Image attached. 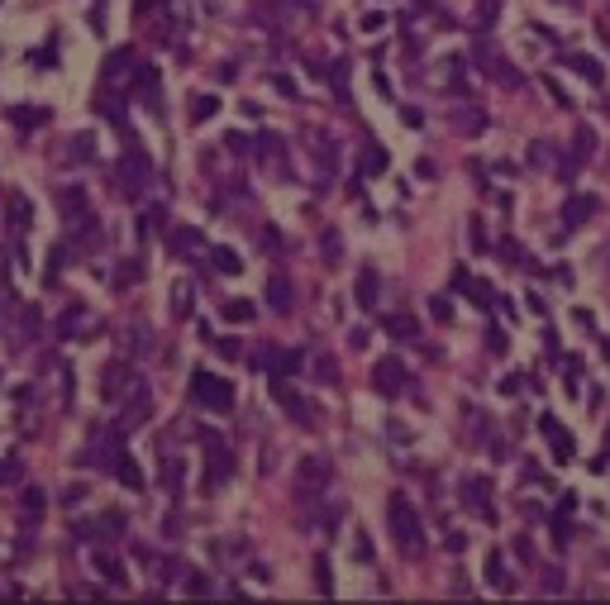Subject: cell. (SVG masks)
Wrapping results in <instances>:
<instances>
[{"mask_svg": "<svg viewBox=\"0 0 610 605\" xmlns=\"http://www.w3.org/2000/svg\"><path fill=\"white\" fill-rule=\"evenodd\" d=\"M387 524H391V539L401 543V553H419L424 534H419V510L406 496H391L387 501Z\"/></svg>", "mask_w": 610, "mask_h": 605, "instance_id": "1", "label": "cell"}, {"mask_svg": "<svg viewBox=\"0 0 610 605\" xmlns=\"http://www.w3.org/2000/svg\"><path fill=\"white\" fill-rule=\"evenodd\" d=\"M191 396H196V405H205V410H229L234 405V386L224 382V377H215V372H191Z\"/></svg>", "mask_w": 610, "mask_h": 605, "instance_id": "2", "label": "cell"}, {"mask_svg": "<svg viewBox=\"0 0 610 605\" xmlns=\"http://www.w3.org/2000/svg\"><path fill=\"white\" fill-rule=\"evenodd\" d=\"M114 182H119V186H124L129 196H138V191L148 186V162H143L138 153H129V158H124V162L114 167Z\"/></svg>", "mask_w": 610, "mask_h": 605, "instance_id": "3", "label": "cell"}, {"mask_svg": "<svg viewBox=\"0 0 610 605\" xmlns=\"http://www.w3.org/2000/svg\"><path fill=\"white\" fill-rule=\"evenodd\" d=\"M291 305H296V286H291L282 272H272V277H267V310L291 314Z\"/></svg>", "mask_w": 610, "mask_h": 605, "instance_id": "4", "label": "cell"}, {"mask_svg": "<svg viewBox=\"0 0 610 605\" xmlns=\"http://www.w3.org/2000/svg\"><path fill=\"white\" fill-rule=\"evenodd\" d=\"M372 382H377V391H382V396H396V391L406 386V367H401L396 358H382V362H377V372H372Z\"/></svg>", "mask_w": 610, "mask_h": 605, "instance_id": "5", "label": "cell"}, {"mask_svg": "<svg viewBox=\"0 0 610 605\" xmlns=\"http://www.w3.org/2000/svg\"><path fill=\"white\" fill-rule=\"evenodd\" d=\"M539 429H544V439L553 443V458H558V462H568V458H572V439L558 429V419H553V415H544V419H539Z\"/></svg>", "mask_w": 610, "mask_h": 605, "instance_id": "6", "label": "cell"}, {"mask_svg": "<svg viewBox=\"0 0 610 605\" xmlns=\"http://www.w3.org/2000/svg\"><path fill=\"white\" fill-rule=\"evenodd\" d=\"M463 491L472 496L467 505H472L482 519H491V505H487V496H491V482H487V477H463Z\"/></svg>", "mask_w": 610, "mask_h": 605, "instance_id": "7", "label": "cell"}, {"mask_svg": "<svg viewBox=\"0 0 610 605\" xmlns=\"http://www.w3.org/2000/svg\"><path fill=\"white\" fill-rule=\"evenodd\" d=\"M110 472H114V477H119V482H124L129 491H138V486H143V472L134 467V458H129V453H114V462H110Z\"/></svg>", "mask_w": 610, "mask_h": 605, "instance_id": "8", "label": "cell"}, {"mask_svg": "<svg viewBox=\"0 0 610 605\" xmlns=\"http://www.w3.org/2000/svg\"><path fill=\"white\" fill-rule=\"evenodd\" d=\"M453 291H463V296H472V301H477V305H491V291H487L482 282H472V277H467L463 267L453 272Z\"/></svg>", "mask_w": 610, "mask_h": 605, "instance_id": "9", "label": "cell"}, {"mask_svg": "<svg viewBox=\"0 0 610 605\" xmlns=\"http://www.w3.org/2000/svg\"><path fill=\"white\" fill-rule=\"evenodd\" d=\"M353 296H358V305H363V310H377V272H358Z\"/></svg>", "mask_w": 610, "mask_h": 605, "instance_id": "10", "label": "cell"}, {"mask_svg": "<svg viewBox=\"0 0 610 605\" xmlns=\"http://www.w3.org/2000/svg\"><path fill=\"white\" fill-rule=\"evenodd\" d=\"M324 482H329V462H324V458H305L301 486H324Z\"/></svg>", "mask_w": 610, "mask_h": 605, "instance_id": "11", "label": "cell"}, {"mask_svg": "<svg viewBox=\"0 0 610 605\" xmlns=\"http://www.w3.org/2000/svg\"><path fill=\"white\" fill-rule=\"evenodd\" d=\"M568 62H572V67H577V72H582L587 82H606V67H601L596 58H587V53H572Z\"/></svg>", "mask_w": 610, "mask_h": 605, "instance_id": "12", "label": "cell"}, {"mask_svg": "<svg viewBox=\"0 0 610 605\" xmlns=\"http://www.w3.org/2000/svg\"><path fill=\"white\" fill-rule=\"evenodd\" d=\"M387 334H391V338H410V334H419V319H415V314H391V319H387Z\"/></svg>", "mask_w": 610, "mask_h": 605, "instance_id": "13", "label": "cell"}, {"mask_svg": "<svg viewBox=\"0 0 610 605\" xmlns=\"http://www.w3.org/2000/svg\"><path fill=\"white\" fill-rule=\"evenodd\" d=\"M591 210H596V201H591V196H577V201H568V205H563V219H568V224H582V219H587Z\"/></svg>", "mask_w": 610, "mask_h": 605, "instance_id": "14", "label": "cell"}, {"mask_svg": "<svg viewBox=\"0 0 610 605\" xmlns=\"http://www.w3.org/2000/svg\"><path fill=\"white\" fill-rule=\"evenodd\" d=\"M210 258H215V267H219V272H229V277H239V267H243V262H239V253H229V248H215Z\"/></svg>", "mask_w": 610, "mask_h": 605, "instance_id": "15", "label": "cell"}, {"mask_svg": "<svg viewBox=\"0 0 610 605\" xmlns=\"http://www.w3.org/2000/svg\"><path fill=\"white\" fill-rule=\"evenodd\" d=\"M224 319H229V324H248V319H253V305L248 301H229L224 305Z\"/></svg>", "mask_w": 610, "mask_h": 605, "instance_id": "16", "label": "cell"}, {"mask_svg": "<svg viewBox=\"0 0 610 605\" xmlns=\"http://www.w3.org/2000/svg\"><path fill=\"white\" fill-rule=\"evenodd\" d=\"M96 567L105 572V582H114V587H124V567L114 563V558H105V553H96Z\"/></svg>", "mask_w": 610, "mask_h": 605, "instance_id": "17", "label": "cell"}, {"mask_svg": "<svg viewBox=\"0 0 610 605\" xmlns=\"http://www.w3.org/2000/svg\"><path fill=\"white\" fill-rule=\"evenodd\" d=\"M363 172H387V148H367L363 153Z\"/></svg>", "mask_w": 610, "mask_h": 605, "instance_id": "18", "label": "cell"}, {"mask_svg": "<svg viewBox=\"0 0 610 605\" xmlns=\"http://www.w3.org/2000/svg\"><path fill=\"white\" fill-rule=\"evenodd\" d=\"M215 110H219V101H215V96H196V101H191V114H196V124H201V119H210Z\"/></svg>", "mask_w": 610, "mask_h": 605, "instance_id": "19", "label": "cell"}, {"mask_svg": "<svg viewBox=\"0 0 610 605\" xmlns=\"http://www.w3.org/2000/svg\"><path fill=\"white\" fill-rule=\"evenodd\" d=\"M453 129H463V134H482V129H487V119H482L477 110H467V114H463V124L453 119Z\"/></svg>", "mask_w": 610, "mask_h": 605, "instance_id": "20", "label": "cell"}, {"mask_svg": "<svg viewBox=\"0 0 610 605\" xmlns=\"http://www.w3.org/2000/svg\"><path fill=\"white\" fill-rule=\"evenodd\" d=\"M43 501H48V496H43L38 486H34V491H24V515H43Z\"/></svg>", "mask_w": 610, "mask_h": 605, "instance_id": "21", "label": "cell"}, {"mask_svg": "<svg viewBox=\"0 0 610 605\" xmlns=\"http://www.w3.org/2000/svg\"><path fill=\"white\" fill-rule=\"evenodd\" d=\"M315 587H319V591L334 587V582H329V558H315Z\"/></svg>", "mask_w": 610, "mask_h": 605, "instance_id": "22", "label": "cell"}, {"mask_svg": "<svg viewBox=\"0 0 610 605\" xmlns=\"http://www.w3.org/2000/svg\"><path fill=\"white\" fill-rule=\"evenodd\" d=\"M429 314H434L439 324H448V319H453V310H448V301H443V296H434V301H429Z\"/></svg>", "mask_w": 610, "mask_h": 605, "instance_id": "23", "label": "cell"}, {"mask_svg": "<svg viewBox=\"0 0 610 605\" xmlns=\"http://www.w3.org/2000/svg\"><path fill=\"white\" fill-rule=\"evenodd\" d=\"M14 119H19V129H34V124H43V110H14Z\"/></svg>", "mask_w": 610, "mask_h": 605, "instance_id": "24", "label": "cell"}, {"mask_svg": "<svg viewBox=\"0 0 610 605\" xmlns=\"http://www.w3.org/2000/svg\"><path fill=\"white\" fill-rule=\"evenodd\" d=\"M591 148H596V134H591V129H587V124H582V129H577V153H582V158H587V153H591Z\"/></svg>", "mask_w": 610, "mask_h": 605, "instance_id": "25", "label": "cell"}, {"mask_svg": "<svg viewBox=\"0 0 610 605\" xmlns=\"http://www.w3.org/2000/svg\"><path fill=\"white\" fill-rule=\"evenodd\" d=\"M172 301H177V314H186V305H191V286H186V282H177Z\"/></svg>", "mask_w": 610, "mask_h": 605, "instance_id": "26", "label": "cell"}, {"mask_svg": "<svg viewBox=\"0 0 610 605\" xmlns=\"http://www.w3.org/2000/svg\"><path fill=\"white\" fill-rule=\"evenodd\" d=\"M215 353H219V358H229V362H234V358H239V338H219V343H215Z\"/></svg>", "mask_w": 610, "mask_h": 605, "instance_id": "27", "label": "cell"}, {"mask_svg": "<svg viewBox=\"0 0 610 605\" xmlns=\"http://www.w3.org/2000/svg\"><path fill=\"white\" fill-rule=\"evenodd\" d=\"M324 258L339 262V238H334V234H324Z\"/></svg>", "mask_w": 610, "mask_h": 605, "instance_id": "28", "label": "cell"}, {"mask_svg": "<svg viewBox=\"0 0 610 605\" xmlns=\"http://www.w3.org/2000/svg\"><path fill=\"white\" fill-rule=\"evenodd\" d=\"M487 343H491V353H506V334H501V329H491Z\"/></svg>", "mask_w": 610, "mask_h": 605, "instance_id": "29", "label": "cell"}, {"mask_svg": "<svg viewBox=\"0 0 610 605\" xmlns=\"http://www.w3.org/2000/svg\"><path fill=\"white\" fill-rule=\"evenodd\" d=\"M10 214H14V224H24V219H29V205H24V201H10Z\"/></svg>", "mask_w": 610, "mask_h": 605, "instance_id": "30", "label": "cell"}, {"mask_svg": "<svg viewBox=\"0 0 610 605\" xmlns=\"http://www.w3.org/2000/svg\"><path fill=\"white\" fill-rule=\"evenodd\" d=\"M14 477H19V467L14 462H0V482H14Z\"/></svg>", "mask_w": 610, "mask_h": 605, "instance_id": "31", "label": "cell"}, {"mask_svg": "<svg viewBox=\"0 0 610 605\" xmlns=\"http://www.w3.org/2000/svg\"><path fill=\"white\" fill-rule=\"evenodd\" d=\"M158 5H167V0H138V10H158Z\"/></svg>", "mask_w": 610, "mask_h": 605, "instance_id": "32", "label": "cell"}]
</instances>
